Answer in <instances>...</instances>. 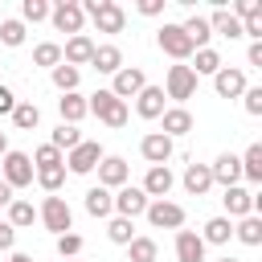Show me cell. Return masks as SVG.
Wrapping results in <instances>:
<instances>
[{
  "label": "cell",
  "instance_id": "obj_42",
  "mask_svg": "<svg viewBox=\"0 0 262 262\" xmlns=\"http://www.w3.org/2000/svg\"><path fill=\"white\" fill-rule=\"evenodd\" d=\"M29 160H33V172H37V168H57V164H66V156H61L53 143H41Z\"/></svg>",
  "mask_w": 262,
  "mask_h": 262
},
{
  "label": "cell",
  "instance_id": "obj_29",
  "mask_svg": "<svg viewBox=\"0 0 262 262\" xmlns=\"http://www.w3.org/2000/svg\"><path fill=\"white\" fill-rule=\"evenodd\" d=\"M233 237H237L242 246H262V217H258V213L242 217V221L233 225Z\"/></svg>",
  "mask_w": 262,
  "mask_h": 262
},
{
  "label": "cell",
  "instance_id": "obj_36",
  "mask_svg": "<svg viewBox=\"0 0 262 262\" xmlns=\"http://www.w3.org/2000/svg\"><path fill=\"white\" fill-rule=\"evenodd\" d=\"M33 180H37L49 196H57V192H61V184H66V164H57V168H37V172H33Z\"/></svg>",
  "mask_w": 262,
  "mask_h": 262
},
{
  "label": "cell",
  "instance_id": "obj_39",
  "mask_svg": "<svg viewBox=\"0 0 262 262\" xmlns=\"http://www.w3.org/2000/svg\"><path fill=\"white\" fill-rule=\"evenodd\" d=\"M106 237H111L115 246H127V242L135 237V221H127V217H111V221H106Z\"/></svg>",
  "mask_w": 262,
  "mask_h": 262
},
{
  "label": "cell",
  "instance_id": "obj_38",
  "mask_svg": "<svg viewBox=\"0 0 262 262\" xmlns=\"http://www.w3.org/2000/svg\"><path fill=\"white\" fill-rule=\"evenodd\" d=\"M33 66H45V70L61 66V45H57V41H41V45L33 49Z\"/></svg>",
  "mask_w": 262,
  "mask_h": 262
},
{
  "label": "cell",
  "instance_id": "obj_23",
  "mask_svg": "<svg viewBox=\"0 0 262 262\" xmlns=\"http://www.w3.org/2000/svg\"><path fill=\"white\" fill-rule=\"evenodd\" d=\"M90 66L98 70V74H119L123 70V49L119 45H94V57H90Z\"/></svg>",
  "mask_w": 262,
  "mask_h": 262
},
{
  "label": "cell",
  "instance_id": "obj_15",
  "mask_svg": "<svg viewBox=\"0 0 262 262\" xmlns=\"http://www.w3.org/2000/svg\"><path fill=\"white\" fill-rule=\"evenodd\" d=\"M127 180H131V168H127L123 156H102V160H98V184H102V188L115 192V188H123Z\"/></svg>",
  "mask_w": 262,
  "mask_h": 262
},
{
  "label": "cell",
  "instance_id": "obj_22",
  "mask_svg": "<svg viewBox=\"0 0 262 262\" xmlns=\"http://www.w3.org/2000/svg\"><path fill=\"white\" fill-rule=\"evenodd\" d=\"M86 213L90 217H115V192L111 188H102V184H94V188H86Z\"/></svg>",
  "mask_w": 262,
  "mask_h": 262
},
{
  "label": "cell",
  "instance_id": "obj_14",
  "mask_svg": "<svg viewBox=\"0 0 262 262\" xmlns=\"http://www.w3.org/2000/svg\"><path fill=\"white\" fill-rule=\"evenodd\" d=\"M221 205H225V217H229V221H242V217L254 213V192H250L246 184H229V188L221 192Z\"/></svg>",
  "mask_w": 262,
  "mask_h": 262
},
{
  "label": "cell",
  "instance_id": "obj_20",
  "mask_svg": "<svg viewBox=\"0 0 262 262\" xmlns=\"http://www.w3.org/2000/svg\"><path fill=\"white\" fill-rule=\"evenodd\" d=\"M90 57H94V41L86 37V33H78V37H70L66 45H61V61L66 66H90Z\"/></svg>",
  "mask_w": 262,
  "mask_h": 262
},
{
  "label": "cell",
  "instance_id": "obj_51",
  "mask_svg": "<svg viewBox=\"0 0 262 262\" xmlns=\"http://www.w3.org/2000/svg\"><path fill=\"white\" fill-rule=\"evenodd\" d=\"M8 262H33V254H12Z\"/></svg>",
  "mask_w": 262,
  "mask_h": 262
},
{
  "label": "cell",
  "instance_id": "obj_34",
  "mask_svg": "<svg viewBox=\"0 0 262 262\" xmlns=\"http://www.w3.org/2000/svg\"><path fill=\"white\" fill-rule=\"evenodd\" d=\"M49 78H53V86H57L61 94H74V90H78V82H82V70H74V66H66V61H61V66H53V70H49Z\"/></svg>",
  "mask_w": 262,
  "mask_h": 262
},
{
  "label": "cell",
  "instance_id": "obj_44",
  "mask_svg": "<svg viewBox=\"0 0 262 262\" xmlns=\"http://www.w3.org/2000/svg\"><path fill=\"white\" fill-rule=\"evenodd\" d=\"M233 16H237V20H258V16H262V4H258V0H237V4H233Z\"/></svg>",
  "mask_w": 262,
  "mask_h": 262
},
{
  "label": "cell",
  "instance_id": "obj_31",
  "mask_svg": "<svg viewBox=\"0 0 262 262\" xmlns=\"http://www.w3.org/2000/svg\"><path fill=\"white\" fill-rule=\"evenodd\" d=\"M237 160H242V176L250 184H262V143H250L246 156H237Z\"/></svg>",
  "mask_w": 262,
  "mask_h": 262
},
{
  "label": "cell",
  "instance_id": "obj_32",
  "mask_svg": "<svg viewBox=\"0 0 262 262\" xmlns=\"http://www.w3.org/2000/svg\"><path fill=\"white\" fill-rule=\"evenodd\" d=\"M33 221H37V209H33V201L16 196V201L8 205V225H12V229H29Z\"/></svg>",
  "mask_w": 262,
  "mask_h": 262
},
{
  "label": "cell",
  "instance_id": "obj_12",
  "mask_svg": "<svg viewBox=\"0 0 262 262\" xmlns=\"http://www.w3.org/2000/svg\"><path fill=\"white\" fill-rule=\"evenodd\" d=\"M156 229H184V209L176 201H147V213H143Z\"/></svg>",
  "mask_w": 262,
  "mask_h": 262
},
{
  "label": "cell",
  "instance_id": "obj_27",
  "mask_svg": "<svg viewBox=\"0 0 262 262\" xmlns=\"http://www.w3.org/2000/svg\"><path fill=\"white\" fill-rule=\"evenodd\" d=\"M229 237H233V221L229 217H209L205 229H201V242L205 246H225Z\"/></svg>",
  "mask_w": 262,
  "mask_h": 262
},
{
  "label": "cell",
  "instance_id": "obj_54",
  "mask_svg": "<svg viewBox=\"0 0 262 262\" xmlns=\"http://www.w3.org/2000/svg\"><path fill=\"white\" fill-rule=\"evenodd\" d=\"M66 262H82V258H66Z\"/></svg>",
  "mask_w": 262,
  "mask_h": 262
},
{
  "label": "cell",
  "instance_id": "obj_9",
  "mask_svg": "<svg viewBox=\"0 0 262 262\" xmlns=\"http://www.w3.org/2000/svg\"><path fill=\"white\" fill-rule=\"evenodd\" d=\"M143 213H147V192H143L139 184H123V188H115V217L135 221V217H143Z\"/></svg>",
  "mask_w": 262,
  "mask_h": 262
},
{
  "label": "cell",
  "instance_id": "obj_2",
  "mask_svg": "<svg viewBox=\"0 0 262 262\" xmlns=\"http://www.w3.org/2000/svg\"><path fill=\"white\" fill-rule=\"evenodd\" d=\"M86 111L98 119V123H106V127H127V119H131V111H127V102L123 98H115L111 90H94L90 98H86Z\"/></svg>",
  "mask_w": 262,
  "mask_h": 262
},
{
  "label": "cell",
  "instance_id": "obj_26",
  "mask_svg": "<svg viewBox=\"0 0 262 262\" xmlns=\"http://www.w3.org/2000/svg\"><path fill=\"white\" fill-rule=\"evenodd\" d=\"M180 180H184V188H188V196H205V192L213 188V176H209V164H188Z\"/></svg>",
  "mask_w": 262,
  "mask_h": 262
},
{
  "label": "cell",
  "instance_id": "obj_52",
  "mask_svg": "<svg viewBox=\"0 0 262 262\" xmlns=\"http://www.w3.org/2000/svg\"><path fill=\"white\" fill-rule=\"evenodd\" d=\"M4 151H8V135L0 131V156H4Z\"/></svg>",
  "mask_w": 262,
  "mask_h": 262
},
{
  "label": "cell",
  "instance_id": "obj_5",
  "mask_svg": "<svg viewBox=\"0 0 262 262\" xmlns=\"http://www.w3.org/2000/svg\"><path fill=\"white\" fill-rule=\"evenodd\" d=\"M37 217H41V225H45L49 233H57V237L74 229V209H70L66 196H45L41 209H37Z\"/></svg>",
  "mask_w": 262,
  "mask_h": 262
},
{
  "label": "cell",
  "instance_id": "obj_46",
  "mask_svg": "<svg viewBox=\"0 0 262 262\" xmlns=\"http://www.w3.org/2000/svg\"><path fill=\"white\" fill-rule=\"evenodd\" d=\"M16 102H20V98L12 94V86H4V82H0V115H12V106H16Z\"/></svg>",
  "mask_w": 262,
  "mask_h": 262
},
{
  "label": "cell",
  "instance_id": "obj_10",
  "mask_svg": "<svg viewBox=\"0 0 262 262\" xmlns=\"http://www.w3.org/2000/svg\"><path fill=\"white\" fill-rule=\"evenodd\" d=\"M143 86H147V74H143V66H123V70L111 78V86H106V90H111L115 98H123V102H127V98H135Z\"/></svg>",
  "mask_w": 262,
  "mask_h": 262
},
{
  "label": "cell",
  "instance_id": "obj_7",
  "mask_svg": "<svg viewBox=\"0 0 262 262\" xmlns=\"http://www.w3.org/2000/svg\"><path fill=\"white\" fill-rule=\"evenodd\" d=\"M106 151H102V143H94V139H82L74 151H66V168L74 172V176H90L94 168H98V160H102Z\"/></svg>",
  "mask_w": 262,
  "mask_h": 262
},
{
  "label": "cell",
  "instance_id": "obj_40",
  "mask_svg": "<svg viewBox=\"0 0 262 262\" xmlns=\"http://www.w3.org/2000/svg\"><path fill=\"white\" fill-rule=\"evenodd\" d=\"M49 0H20V25H37V20H49Z\"/></svg>",
  "mask_w": 262,
  "mask_h": 262
},
{
  "label": "cell",
  "instance_id": "obj_8",
  "mask_svg": "<svg viewBox=\"0 0 262 262\" xmlns=\"http://www.w3.org/2000/svg\"><path fill=\"white\" fill-rule=\"evenodd\" d=\"M49 20H53V29H57V33H70V37H78V33H82V25H86V16H82V4H78V0H57V4L49 8Z\"/></svg>",
  "mask_w": 262,
  "mask_h": 262
},
{
  "label": "cell",
  "instance_id": "obj_37",
  "mask_svg": "<svg viewBox=\"0 0 262 262\" xmlns=\"http://www.w3.org/2000/svg\"><path fill=\"white\" fill-rule=\"evenodd\" d=\"M49 143H53L57 151H74V147L82 143V131H78V127H70V123H57V127H53V135H49Z\"/></svg>",
  "mask_w": 262,
  "mask_h": 262
},
{
  "label": "cell",
  "instance_id": "obj_17",
  "mask_svg": "<svg viewBox=\"0 0 262 262\" xmlns=\"http://www.w3.org/2000/svg\"><path fill=\"white\" fill-rule=\"evenodd\" d=\"M209 176H213V184H221V188L242 184V160H237L233 151H221V156L209 164Z\"/></svg>",
  "mask_w": 262,
  "mask_h": 262
},
{
  "label": "cell",
  "instance_id": "obj_53",
  "mask_svg": "<svg viewBox=\"0 0 262 262\" xmlns=\"http://www.w3.org/2000/svg\"><path fill=\"white\" fill-rule=\"evenodd\" d=\"M217 262H242V258H229V254H225V258H217Z\"/></svg>",
  "mask_w": 262,
  "mask_h": 262
},
{
  "label": "cell",
  "instance_id": "obj_3",
  "mask_svg": "<svg viewBox=\"0 0 262 262\" xmlns=\"http://www.w3.org/2000/svg\"><path fill=\"white\" fill-rule=\"evenodd\" d=\"M164 98H172L176 106H184L192 94H196V74L188 70V61H176V66H168V78H164Z\"/></svg>",
  "mask_w": 262,
  "mask_h": 262
},
{
  "label": "cell",
  "instance_id": "obj_41",
  "mask_svg": "<svg viewBox=\"0 0 262 262\" xmlns=\"http://www.w3.org/2000/svg\"><path fill=\"white\" fill-rule=\"evenodd\" d=\"M0 45H8V49H16V45H25V25H20L16 16H8V20H0Z\"/></svg>",
  "mask_w": 262,
  "mask_h": 262
},
{
  "label": "cell",
  "instance_id": "obj_48",
  "mask_svg": "<svg viewBox=\"0 0 262 262\" xmlns=\"http://www.w3.org/2000/svg\"><path fill=\"white\" fill-rule=\"evenodd\" d=\"M12 242H16V229L8 221H0V250H12Z\"/></svg>",
  "mask_w": 262,
  "mask_h": 262
},
{
  "label": "cell",
  "instance_id": "obj_47",
  "mask_svg": "<svg viewBox=\"0 0 262 262\" xmlns=\"http://www.w3.org/2000/svg\"><path fill=\"white\" fill-rule=\"evenodd\" d=\"M135 8H139V16H160L164 12V0H139Z\"/></svg>",
  "mask_w": 262,
  "mask_h": 262
},
{
  "label": "cell",
  "instance_id": "obj_33",
  "mask_svg": "<svg viewBox=\"0 0 262 262\" xmlns=\"http://www.w3.org/2000/svg\"><path fill=\"white\" fill-rule=\"evenodd\" d=\"M221 66H225V61H221V53H217V49H196V53H192V66H188V70H192L196 78H201V74H209V78H213V74H217Z\"/></svg>",
  "mask_w": 262,
  "mask_h": 262
},
{
  "label": "cell",
  "instance_id": "obj_28",
  "mask_svg": "<svg viewBox=\"0 0 262 262\" xmlns=\"http://www.w3.org/2000/svg\"><path fill=\"white\" fill-rule=\"evenodd\" d=\"M180 29H184V37L192 41V49H209V37H213V29H209V20H205V16H196V12H192V16H188Z\"/></svg>",
  "mask_w": 262,
  "mask_h": 262
},
{
  "label": "cell",
  "instance_id": "obj_11",
  "mask_svg": "<svg viewBox=\"0 0 262 262\" xmlns=\"http://www.w3.org/2000/svg\"><path fill=\"white\" fill-rule=\"evenodd\" d=\"M172 151H176V143H172L164 131H147V135L139 139V156L147 160V168H156V164H168V160H172Z\"/></svg>",
  "mask_w": 262,
  "mask_h": 262
},
{
  "label": "cell",
  "instance_id": "obj_25",
  "mask_svg": "<svg viewBox=\"0 0 262 262\" xmlns=\"http://www.w3.org/2000/svg\"><path fill=\"white\" fill-rule=\"evenodd\" d=\"M57 115H61V123L78 127V123H82V119H86L90 111H86V98H82V94L74 90V94H61V98H57Z\"/></svg>",
  "mask_w": 262,
  "mask_h": 262
},
{
  "label": "cell",
  "instance_id": "obj_24",
  "mask_svg": "<svg viewBox=\"0 0 262 262\" xmlns=\"http://www.w3.org/2000/svg\"><path fill=\"white\" fill-rule=\"evenodd\" d=\"M205 20H209V29H213V33H221V37H229V41H237V37H242V20H237L229 8H221V4H217V8H213V16H205Z\"/></svg>",
  "mask_w": 262,
  "mask_h": 262
},
{
  "label": "cell",
  "instance_id": "obj_43",
  "mask_svg": "<svg viewBox=\"0 0 262 262\" xmlns=\"http://www.w3.org/2000/svg\"><path fill=\"white\" fill-rule=\"evenodd\" d=\"M57 254H61V262H66V258H78V254H82V233H74V229L61 233V237H57Z\"/></svg>",
  "mask_w": 262,
  "mask_h": 262
},
{
  "label": "cell",
  "instance_id": "obj_19",
  "mask_svg": "<svg viewBox=\"0 0 262 262\" xmlns=\"http://www.w3.org/2000/svg\"><path fill=\"white\" fill-rule=\"evenodd\" d=\"M205 250L196 229H176V262H205Z\"/></svg>",
  "mask_w": 262,
  "mask_h": 262
},
{
  "label": "cell",
  "instance_id": "obj_45",
  "mask_svg": "<svg viewBox=\"0 0 262 262\" xmlns=\"http://www.w3.org/2000/svg\"><path fill=\"white\" fill-rule=\"evenodd\" d=\"M242 102H246V115H262V86H246V94H242Z\"/></svg>",
  "mask_w": 262,
  "mask_h": 262
},
{
  "label": "cell",
  "instance_id": "obj_21",
  "mask_svg": "<svg viewBox=\"0 0 262 262\" xmlns=\"http://www.w3.org/2000/svg\"><path fill=\"white\" fill-rule=\"evenodd\" d=\"M160 131H164V135L176 143L180 135H188V131H192V115H188L184 106H168V111L160 115Z\"/></svg>",
  "mask_w": 262,
  "mask_h": 262
},
{
  "label": "cell",
  "instance_id": "obj_35",
  "mask_svg": "<svg viewBox=\"0 0 262 262\" xmlns=\"http://www.w3.org/2000/svg\"><path fill=\"white\" fill-rule=\"evenodd\" d=\"M37 123H41V106L37 102H16L12 106V127L16 131H33Z\"/></svg>",
  "mask_w": 262,
  "mask_h": 262
},
{
  "label": "cell",
  "instance_id": "obj_18",
  "mask_svg": "<svg viewBox=\"0 0 262 262\" xmlns=\"http://www.w3.org/2000/svg\"><path fill=\"white\" fill-rule=\"evenodd\" d=\"M164 111H168V98H164V90L147 82V86L135 94V115H139V119H160Z\"/></svg>",
  "mask_w": 262,
  "mask_h": 262
},
{
  "label": "cell",
  "instance_id": "obj_13",
  "mask_svg": "<svg viewBox=\"0 0 262 262\" xmlns=\"http://www.w3.org/2000/svg\"><path fill=\"white\" fill-rule=\"evenodd\" d=\"M213 90H217V98H242L246 94V70L242 66H221L213 74Z\"/></svg>",
  "mask_w": 262,
  "mask_h": 262
},
{
  "label": "cell",
  "instance_id": "obj_30",
  "mask_svg": "<svg viewBox=\"0 0 262 262\" xmlns=\"http://www.w3.org/2000/svg\"><path fill=\"white\" fill-rule=\"evenodd\" d=\"M160 258V246H156V237H131L127 242V262H156Z\"/></svg>",
  "mask_w": 262,
  "mask_h": 262
},
{
  "label": "cell",
  "instance_id": "obj_4",
  "mask_svg": "<svg viewBox=\"0 0 262 262\" xmlns=\"http://www.w3.org/2000/svg\"><path fill=\"white\" fill-rule=\"evenodd\" d=\"M0 180L16 192V188H29L33 184V160H29V151H4L0 156Z\"/></svg>",
  "mask_w": 262,
  "mask_h": 262
},
{
  "label": "cell",
  "instance_id": "obj_1",
  "mask_svg": "<svg viewBox=\"0 0 262 262\" xmlns=\"http://www.w3.org/2000/svg\"><path fill=\"white\" fill-rule=\"evenodd\" d=\"M78 4H82V16H90L98 33H123L127 29L123 4H115V0H78Z\"/></svg>",
  "mask_w": 262,
  "mask_h": 262
},
{
  "label": "cell",
  "instance_id": "obj_16",
  "mask_svg": "<svg viewBox=\"0 0 262 262\" xmlns=\"http://www.w3.org/2000/svg\"><path fill=\"white\" fill-rule=\"evenodd\" d=\"M172 184H176L172 168H168V164H156V168H147V176H143V184H139V188L147 192V201H168Z\"/></svg>",
  "mask_w": 262,
  "mask_h": 262
},
{
  "label": "cell",
  "instance_id": "obj_50",
  "mask_svg": "<svg viewBox=\"0 0 262 262\" xmlns=\"http://www.w3.org/2000/svg\"><path fill=\"white\" fill-rule=\"evenodd\" d=\"M12 201H16V196H12V188L0 180V209H4V205H12Z\"/></svg>",
  "mask_w": 262,
  "mask_h": 262
},
{
  "label": "cell",
  "instance_id": "obj_6",
  "mask_svg": "<svg viewBox=\"0 0 262 262\" xmlns=\"http://www.w3.org/2000/svg\"><path fill=\"white\" fill-rule=\"evenodd\" d=\"M156 45H160V53H168L172 61H188V57L196 53L192 41L184 37V29H180V25H168V20L156 29Z\"/></svg>",
  "mask_w": 262,
  "mask_h": 262
},
{
  "label": "cell",
  "instance_id": "obj_49",
  "mask_svg": "<svg viewBox=\"0 0 262 262\" xmlns=\"http://www.w3.org/2000/svg\"><path fill=\"white\" fill-rule=\"evenodd\" d=\"M246 61H250V66H262V41H250V49H246Z\"/></svg>",
  "mask_w": 262,
  "mask_h": 262
}]
</instances>
